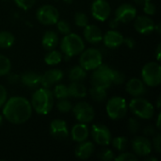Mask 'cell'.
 <instances>
[{"instance_id":"44","label":"cell","mask_w":161,"mask_h":161,"mask_svg":"<svg viewBox=\"0 0 161 161\" xmlns=\"http://www.w3.org/2000/svg\"><path fill=\"white\" fill-rule=\"evenodd\" d=\"M20 80V76L14 73H8V81L11 84H14V83H17L18 81Z\"/></svg>"},{"instance_id":"22","label":"cell","mask_w":161,"mask_h":161,"mask_svg":"<svg viewBox=\"0 0 161 161\" xmlns=\"http://www.w3.org/2000/svg\"><path fill=\"white\" fill-rule=\"evenodd\" d=\"M94 152V144L87 140L79 142L78 146L75 148V157L79 159H88Z\"/></svg>"},{"instance_id":"26","label":"cell","mask_w":161,"mask_h":161,"mask_svg":"<svg viewBox=\"0 0 161 161\" xmlns=\"http://www.w3.org/2000/svg\"><path fill=\"white\" fill-rule=\"evenodd\" d=\"M87 76V72L80 65L74 66L69 71V79L70 81H83Z\"/></svg>"},{"instance_id":"52","label":"cell","mask_w":161,"mask_h":161,"mask_svg":"<svg viewBox=\"0 0 161 161\" xmlns=\"http://www.w3.org/2000/svg\"><path fill=\"white\" fill-rule=\"evenodd\" d=\"M145 161H158V158H154V157H151V158H146Z\"/></svg>"},{"instance_id":"37","label":"cell","mask_w":161,"mask_h":161,"mask_svg":"<svg viewBox=\"0 0 161 161\" xmlns=\"http://www.w3.org/2000/svg\"><path fill=\"white\" fill-rule=\"evenodd\" d=\"M140 128H141V125H140V122L137 119L130 118L128 120V129H129L130 133L135 134L140 130Z\"/></svg>"},{"instance_id":"33","label":"cell","mask_w":161,"mask_h":161,"mask_svg":"<svg viewBox=\"0 0 161 161\" xmlns=\"http://www.w3.org/2000/svg\"><path fill=\"white\" fill-rule=\"evenodd\" d=\"M57 108L61 113H67V112H69V111L72 110L73 105H72L71 101H69L67 98L59 99L58 102V104H57Z\"/></svg>"},{"instance_id":"18","label":"cell","mask_w":161,"mask_h":161,"mask_svg":"<svg viewBox=\"0 0 161 161\" xmlns=\"http://www.w3.org/2000/svg\"><path fill=\"white\" fill-rule=\"evenodd\" d=\"M125 87H126V92L133 97L142 96L147 92L144 82L137 77L129 79Z\"/></svg>"},{"instance_id":"12","label":"cell","mask_w":161,"mask_h":161,"mask_svg":"<svg viewBox=\"0 0 161 161\" xmlns=\"http://www.w3.org/2000/svg\"><path fill=\"white\" fill-rule=\"evenodd\" d=\"M92 136L97 144L103 146L108 145L111 142V139H112L111 132L108 129V127L101 124H96L92 125Z\"/></svg>"},{"instance_id":"9","label":"cell","mask_w":161,"mask_h":161,"mask_svg":"<svg viewBox=\"0 0 161 161\" xmlns=\"http://www.w3.org/2000/svg\"><path fill=\"white\" fill-rule=\"evenodd\" d=\"M38 21L45 25H55L59 18L58 10L51 5H43L37 10L36 13Z\"/></svg>"},{"instance_id":"4","label":"cell","mask_w":161,"mask_h":161,"mask_svg":"<svg viewBox=\"0 0 161 161\" xmlns=\"http://www.w3.org/2000/svg\"><path fill=\"white\" fill-rule=\"evenodd\" d=\"M114 69L111 67L101 64L96 69L93 70L92 75L91 82L94 87H100L108 90L112 84V77H113Z\"/></svg>"},{"instance_id":"23","label":"cell","mask_w":161,"mask_h":161,"mask_svg":"<svg viewBox=\"0 0 161 161\" xmlns=\"http://www.w3.org/2000/svg\"><path fill=\"white\" fill-rule=\"evenodd\" d=\"M72 139L76 142H82L86 141L89 137V128L86 124L80 123L76 124L73 126L72 131Z\"/></svg>"},{"instance_id":"40","label":"cell","mask_w":161,"mask_h":161,"mask_svg":"<svg viewBox=\"0 0 161 161\" xmlns=\"http://www.w3.org/2000/svg\"><path fill=\"white\" fill-rule=\"evenodd\" d=\"M143 11L147 15H154L157 12V7L151 1L146 2V3L143 4Z\"/></svg>"},{"instance_id":"46","label":"cell","mask_w":161,"mask_h":161,"mask_svg":"<svg viewBox=\"0 0 161 161\" xmlns=\"http://www.w3.org/2000/svg\"><path fill=\"white\" fill-rule=\"evenodd\" d=\"M124 43H125L126 46L130 49H133L135 47V41L132 38H124Z\"/></svg>"},{"instance_id":"11","label":"cell","mask_w":161,"mask_h":161,"mask_svg":"<svg viewBox=\"0 0 161 161\" xmlns=\"http://www.w3.org/2000/svg\"><path fill=\"white\" fill-rule=\"evenodd\" d=\"M92 14L99 22H105L110 15L111 7L107 0H94L92 4Z\"/></svg>"},{"instance_id":"2","label":"cell","mask_w":161,"mask_h":161,"mask_svg":"<svg viewBox=\"0 0 161 161\" xmlns=\"http://www.w3.org/2000/svg\"><path fill=\"white\" fill-rule=\"evenodd\" d=\"M31 107L38 114H48L54 106V95L48 88L38 89L31 97Z\"/></svg>"},{"instance_id":"51","label":"cell","mask_w":161,"mask_h":161,"mask_svg":"<svg viewBox=\"0 0 161 161\" xmlns=\"http://www.w3.org/2000/svg\"><path fill=\"white\" fill-rule=\"evenodd\" d=\"M155 30H157L158 34H160V24L155 25Z\"/></svg>"},{"instance_id":"15","label":"cell","mask_w":161,"mask_h":161,"mask_svg":"<svg viewBox=\"0 0 161 161\" xmlns=\"http://www.w3.org/2000/svg\"><path fill=\"white\" fill-rule=\"evenodd\" d=\"M132 149L137 156L146 157L152 152V143L146 137L138 136L132 141Z\"/></svg>"},{"instance_id":"6","label":"cell","mask_w":161,"mask_h":161,"mask_svg":"<svg viewBox=\"0 0 161 161\" xmlns=\"http://www.w3.org/2000/svg\"><path fill=\"white\" fill-rule=\"evenodd\" d=\"M106 110L111 120L117 121L123 119L126 115L128 106L125 98L120 96H114L108 101Z\"/></svg>"},{"instance_id":"7","label":"cell","mask_w":161,"mask_h":161,"mask_svg":"<svg viewBox=\"0 0 161 161\" xmlns=\"http://www.w3.org/2000/svg\"><path fill=\"white\" fill-rule=\"evenodd\" d=\"M79 63L86 71H93L102 64L103 57L101 52L95 48H89L80 53Z\"/></svg>"},{"instance_id":"10","label":"cell","mask_w":161,"mask_h":161,"mask_svg":"<svg viewBox=\"0 0 161 161\" xmlns=\"http://www.w3.org/2000/svg\"><path fill=\"white\" fill-rule=\"evenodd\" d=\"M75 119L79 123L89 124L93 121L94 119V109L87 102H78L73 108H72Z\"/></svg>"},{"instance_id":"20","label":"cell","mask_w":161,"mask_h":161,"mask_svg":"<svg viewBox=\"0 0 161 161\" xmlns=\"http://www.w3.org/2000/svg\"><path fill=\"white\" fill-rule=\"evenodd\" d=\"M85 40L90 42V43H98L102 41L103 39V34L101 29L94 25H87L84 27V32H83Z\"/></svg>"},{"instance_id":"29","label":"cell","mask_w":161,"mask_h":161,"mask_svg":"<svg viewBox=\"0 0 161 161\" xmlns=\"http://www.w3.org/2000/svg\"><path fill=\"white\" fill-rule=\"evenodd\" d=\"M90 94H91V97L94 101L102 102L107 98V90L104 88L92 86V88L90 90Z\"/></svg>"},{"instance_id":"30","label":"cell","mask_w":161,"mask_h":161,"mask_svg":"<svg viewBox=\"0 0 161 161\" xmlns=\"http://www.w3.org/2000/svg\"><path fill=\"white\" fill-rule=\"evenodd\" d=\"M53 95L54 97H56L57 99H64V98H68L69 97V93H68V88L66 85L64 84H58L55 87Z\"/></svg>"},{"instance_id":"1","label":"cell","mask_w":161,"mask_h":161,"mask_svg":"<svg viewBox=\"0 0 161 161\" xmlns=\"http://www.w3.org/2000/svg\"><path fill=\"white\" fill-rule=\"evenodd\" d=\"M32 114V107L30 102L22 96H13L3 106V116L7 121L13 125H21L25 123Z\"/></svg>"},{"instance_id":"45","label":"cell","mask_w":161,"mask_h":161,"mask_svg":"<svg viewBox=\"0 0 161 161\" xmlns=\"http://www.w3.org/2000/svg\"><path fill=\"white\" fill-rule=\"evenodd\" d=\"M156 132H157L156 127L153 126V125H148V126H146V127L144 128V130H143V133H144V135H146V136H155V135H156Z\"/></svg>"},{"instance_id":"28","label":"cell","mask_w":161,"mask_h":161,"mask_svg":"<svg viewBox=\"0 0 161 161\" xmlns=\"http://www.w3.org/2000/svg\"><path fill=\"white\" fill-rule=\"evenodd\" d=\"M15 38L12 33L8 31H0V48L7 49L12 46Z\"/></svg>"},{"instance_id":"3","label":"cell","mask_w":161,"mask_h":161,"mask_svg":"<svg viewBox=\"0 0 161 161\" xmlns=\"http://www.w3.org/2000/svg\"><path fill=\"white\" fill-rule=\"evenodd\" d=\"M60 48L63 54L69 58L80 54L84 48L85 43L80 36L75 33H69L64 35L63 39L60 42Z\"/></svg>"},{"instance_id":"54","label":"cell","mask_w":161,"mask_h":161,"mask_svg":"<svg viewBox=\"0 0 161 161\" xmlns=\"http://www.w3.org/2000/svg\"><path fill=\"white\" fill-rule=\"evenodd\" d=\"M2 124H3V117H2V115L0 114V126L2 125Z\"/></svg>"},{"instance_id":"14","label":"cell","mask_w":161,"mask_h":161,"mask_svg":"<svg viewBox=\"0 0 161 161\" xmlns=\"http://www.w3.org/2000/svg\"><path fill=\"white\" fill-rule=\"evenodd\" d=\"M137 16V9L131 4H123L115 11V18L120 23H129Z\"/></svg>"},{"instance_id":"24","label":"cell","mask_w":161,"mask_h":161,"mask_svg":"<svg viewBox=\"0 0 161 161\" xmlns=\"http://www.w3.org/2000/svg\"><path fill=\"white\" fill-rule=\"evenodd\" d=\"M68 88L69 96L74 98H84L87 95L86 87L79 81H72Z\"/></svg>"},{"instance_id":"17","label":"cell","mask_w":161,"mask_h":161,"mask_svg":"<svg viewBox=\"0 0 161 161\" xmlns=\"http://www.w3.org/2000/svg\"><path fill=\"white\" fill-rule=\"evenodd\" d=\"M63 77V73L59 69H52L46 71L42 75H41V84L44 88H50L55 84L58 83Z\"/></svg>"},{"instance_id":"19","label":"cell","mask_w":161,"mask_h":161,"mask_svg":"<svg viewBox=\"0 0 161 161\" xmlns=\"http://www.w3.org/2000/svg\"><path fill=\"white\" fill-rule=\"evenodd\" d=\"M102 40L104 42V44L110 49L118 48L124 43V36L119 31H116L114 29L108 31L103 36Z\"/></svg>"},{"instance_id":"48","label":"cell","mask_w":161,"mask_h":161,"mask_svg":"<svg viewBox=\"0 0 161 161\" xmlns=\"http://www.w3.org/2000/svg\"><path fill=\"white\" fill-rule=\"evenodd\" d=\"M161 45L160 44H158V47H157V50H156V56H157V59H158V61H159L160 60V48Z\"/></svg>"},{"instance_id":"39","label":"cell","mask_w":161,"mask_h":161,"mask_svg":"<svg viewBox=\"0 0 161 161\" xmlns=\"http://www.w3.org/2000/svg\"><path fill=\"white\" fill-rule=\"evenodd\" d=\"M116 161H136L138 158L131 153H122L118 157L114 158Z\"/></svg>"},{"instance_id":"36","label":"cell","mask_w":161,"mask_h":161,"mask_svg":"<svg viewBox=\"0 0 161 161\" xmlns=\"http://www.w3.org/2000/svg\"><path fill=\"white\" fill-rule=\"evenodd\" d=\"M14 1L19 8H21L22 9H25V10L31 8L36 2V0H14Z\"/></svg>"},{"instance_id":"32","label":"cell","mask_w":161,"mask_h":161,"mask_svg":"<svg viewBox=\"0 0 161 161\" xmlns=\"http://www.w3.org/2000/svg\"><path fill=\"white\" fill-rule=\"evenodd\" d=\"M111 142H112V145L113 147L118 150V151H124L126 149L127 147V139L125 138V137H116L114 139H111Z\"/></svg>"},{"instance_id":"5","label":"cell","mask_w":161,"mask_h":161,"mask_svg":"<svg viewBox=\"0 0 161 161\" xmlns=\"http://www.w3.org/2000/svg\"><path fill=\"white\" fill-rule=\"evenodd\" d=\"M129 108L135 116L144 120L151 119L155 114L154 106L148 100L142 98L141 96L135 97L131 100Z\"/></svg>"},{"instance_id":"35","label":"cell","mask_w":161,"mask_h":161,"mask_svg":"<svg viewBox=\"0 0 161 161\" xmlns=\"http://www.w3.org/2000/svg\"><path fill=\"white\" fill-rule=\"evenodd\" d=\"M57 27H58V30L63 34V35H67L69 33H71V26L69 25L68 22L64 21V20H60V21H58L57 23Z\"/></svg>"},{"instance_id":"38","label":"cell","mask_w":161,"mask_h":161,"mask_svg":"<svg viewBox=\"0 0 161 161\" xmlns=\"http://www.w3.org/2000/svg\"><path fill=\"white\" fill-rule=\"evenodd\" d=\"M125 75L117 70H114L113 72V77H112V84H116V85H121L125 82Z\"/></svg>"},{"instance_id":"53","label":"cell","mask_w":161,"mask_h":161,"mask_svg":"<svg viewBox=\"0 0 161 161\" xmlns=\"http://www.w3.org/2000/svg\"><path fill=\"white\" fill-rule=\"evenodd\" d=\"M160 100L161 97L159 96V97L158 98V100H157V107H158V108H160Z\"/></svg>"},{"instance_id":"8","label":"cell","mask_w":161,"mask_h":161,"mask_svg":"<svg viewBox=\"0 0 161 161\" xmlns=\"http://www.w3.org/2000/svg\"><path fill=\"white\" fill-rule=\"evenodd\" d=\"M142 78L145 85L158 87L161 82V67L158 62H148L142 70Z\"/></svg>"},{"instance_id":"47","label":"cell","mask_w":161,"mask_h":161,"mask_svg":"<svg viewBox=\"0 0 161 161\" xmlns=\"http://www.w3.org/2000/svg\"><path fill=\"white\" fill-rule=\"evenodd\" d=\"M119 24H120V22H119L116 18H114V19H112V20L109 21V26H110L112 29H115L116 27H118Z\"/></svg>"},{"instance_id":"25","label":"cell","mask_w":161,"mask_h":161,"mask_svg":"<svg viewBox=\"0 0 161 161\" xmlns=\"http://www.w3.org/2000/svg\"><path fill=\"white\" fill-rule=\"evenodd\" d=\"M58 37L55 31L49 30L43 34L42 40V44L44 49H46L48 51L52 50L58 45Z\"/></svg>"},{"instance_id":"13","label":"cell","mask_w":161,"mask_h":161,"mask_svg":"<svg viewBox=\"0 0 161 161\" xmlns=\"http://www.w3.org/2000/svg\"><path fill=\"white\" fill-rule=\"evenodd\" d=\"M50 134L51 136L58 140V141H64L69 136V130L68 126L65 121L61 119H56L53 120L50 124Z\"/></svg>"},{"instance_id":"41","label":"cell","mask_w":161,"mask_h":161,"mask_svg":"<svg viewBox=\"0 0 161 161\" xmlns=\"http://www.w3.org/2000/svg\"><path fill=\"white\" fill-rule=\"evenodd\" d=\"M114 158H115V157H114L113 152H112L111 150H109V149H105V150H103V151L100 153V155H99V158L103 161L113 160Z\"/></svg>"},{"instance_id":"27","label":"cell","mask_w":161,"mask_h":161,"mask_svg":"<svg viewBox=\"0 0 161 161\" xmlns=\"http://www.w3.org/2000/svg\"><path fill=\"white\" fill-rule=\"evenodd\" d=\"M62 60V55L58 50H49L44 57V61L47 65H57Z\"/></svg>"},{"instance_id":"21","label":"cell","mask_w":161,"mask_h":161,"mask_svg":"<svg viewBox=\"0 0 161 161\" xmlns=\"http://www.w3.org/2000/svg\"><path fill=\"white\" fill-rule=\"evenodd\" d=\"M20 80L24 86L29 89H37L41 84V75L36 72L28 71L20 76Z\"/></svg>"},{"instance_id":"31","label":"cell","mask_w":161,"mask_h":161,"mask_svg":"<svg viewBox=\"0 0 161 161\" xmlns=\"http://www.w3.org/2000/svg\"><path fill=\"white\" fill-rule=\"evenodd\" d=\"M11 70V62L6 56L0 55V76L8 75Z\"/></svg>"},{"instance_id":"16","label":"cell","mask_w":161,"mask_h":161,"mask_svg":"<svg viewBox=\"0 0 161 161\" xmlns=\"http://www.w3.org/2000/svg\"><path fill=\"white\" fill-rule=\"evenodd\" d=\"M155 22L152 18L146 15L139 16L136 18L134 23L135 29L141 34H150L155 30Z\"/></svg>"},{"instance_id":"50","label":"cell","mask_w":161,"mask_h":161,"mask_svg":"<svg viewBox=\"0 0 161 161\" xmlns=\"http://www.w3.org/2000/svg\"><path fill=\"white\" fill-rule=\"evenodd\" d=\"M137 4H139V5H143L144 3H146V2H149V1H151V0H134Z\"/></svg>"},{"instance_id":"43","label":"cell","mask_w":161,"mask_h":161,"mask_svg":"<svg viewBox=\"0 0 161 161\" xmlns=\"http://www.w3.org/2000/svg\"><path fill=\"white\" fill-rule=\"evenodd\" d=\"M153 145H154V148L156 149V151L158 153H160L161 152V135L160 133H158L155 137H154V140H153Z\"/></svg>"},{"instance_id":"49","label":"cell","mask_w":161,"mask_h":161,"mask_svg":"<svg viewBox=\"0 0 161 161\" xmlns=\"http://www.w3.org/2000/svg\"><path fill=\"white\" fill-rule=\"evenodd\" d=\"M160 117H161V114H158V120H157V128L159 130L160 129Z\"/></svg>"},{"instance_id":"42","label":"cell","mask_w":161,"mask_h":161,"mask_svg":"<svg viewBox=\"0 0 161 161\" xmlns=\"http://www.w3.org/2000/svg\"><path fill=\"white\" fill-rule=\"evenodd\" d=\"M8 98V92L7 90L4 86H2L0 84V108H2L4 106V104L6 103Z\"/></svg>"},{"instance_id":"34","label":"cell","mask_w":161,"mask_h":161,"mask_svg":"<svg viewBox=\"0 0 161 161\" xmlns=\"http://www.w3.org/2000/svg\"><path fill=\"white\" fill-rule=\"evenodd\" d=\"M75 23L79 27H85L89 25V18L83 12H76L75 14Z\"/></svg>"}]
</instances>
